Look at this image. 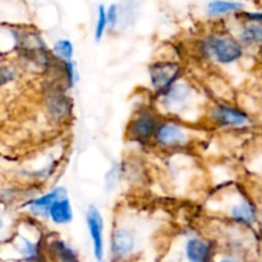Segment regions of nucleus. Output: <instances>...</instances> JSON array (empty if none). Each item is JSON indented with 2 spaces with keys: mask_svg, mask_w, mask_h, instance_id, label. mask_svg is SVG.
Segmentation results:
<instances>
[{
  "mask_svg": "<svg viewBox=\"0 0 262 262\" xmlns=\"http://www.w3.org/2000/svg\"><path fill=\"white\" fill-rule=\"evenodd\" d=\"M14 38L22 60L41 69H49L51 64L50 51L37 32L17 31L14 32Z\"/></svg>",
  "mask_w": 262,
  "mask_h": 262,
  "instance_id": "1",
  "label": "nucleus"
},
{
  "mask_svg": "<svg viewBox=\"0 0 262 262\" xmlns=\"http://www.w3.org/2000/svg\"><path fill=\"white\" fill-rule=\"evenodd\" d=\"M202 53L220 64H232L243 56V45L233 36L214 33L202 41Z\"/></svg>",
  "mask_w": 262,
  "mask_h": 262,
  "instance_id": "2",
  "label": "nucleus"
},
{
  "mask_svg": "<svg viewBox=\"0 0 262 262\" xmlns=\"http://www.w3.org/2000/svg\"><path fill=\"white\" fill-rule=\"evenodd\" d=\"M150 81L156 92L163 95L173 84L177 83L182 73V68L176 61H156L148 68Z\"/></svg>",
  "mask_w": 262,
  "mask_h": 262,
  "instance_id": "3",
  "label": "nucleus"
},
{
  "mask_svg": "<svg viewBox=\"0 0 262 262\" xmlns=\"http://www.w3.org/2000/svg\"><path fill=\"white\" fill-rule=\"evenodd\" d=\"M158 125V118L152 112H148V110L138 112L128 124V138L133 142L138 143L150 142L151 138H154V136H155Z\"/></svg>",
  "mask_w": 262,
  "mask_h": 262,
  "instance_id": "4",
  "label": "nucleus"
},
{
  "mask_svg": "<svg viewBox=\"0 0 262 262\" xmlns=\"http://www.w3.org/2000/svg\"><path fill=\"white\" fill-rule=\"evenodd\" d=\"M86 223L91 235L92 245H94V255L97 262L104 260V220L99 209L95 206H90L86 212Z\"/></svg>",
  "mask_w": 262,
  "mask_h": 262,
  "instance_id": "5",
  "label": "nucleus"
},
{
  "mask_svg": "<svg viewBox=\"0 0 262 262\" xmlns=\"http://www.w3.org/2000/svg\"><path fill=\"white\" fill-rule=\"evenodd\" d=\"M211 118L216 124L222 125V127L237 128L250 123V117L247 115V113L242 112L235 106H229V105L215 106L211 112Z\"/></svg>",
  "mask_w": 262,
  "mask_h": 262,
  "instance_id": "6",
  "label": "nucleus"
},
{
  "mask_svg": "<svg viewBox=\"0 0 262 262\" xmlns=\"http://www.w3.org/2000/svg\"><path fill=\"white\" fill-rule=\"evenodd\" d=\"M154 138L159 145L164 147H177V146L184 145L188 136L186 130L177 123L163 122L159 123Z\"/></svg>",
  "mask_w": 262,
  "mask_h": 262,
  "instance_id": "7",
  "label": "nucleus"
},
{
  "mask_svg": "<svg viewBox=\"0 0 262 262\" xmlns=\"http://www.w3.org/2000/svg\"><path fill=\"white\" fill-rule=\"evenodd\" d=\"M46 107H48L49 114L54 119L59 120L68 117L72 110V102L64 90L54 84L53 87L49 89L48 96H46Z\"/></svg>",
  "mask_w": 262,
  "mask_h": 262,
  "instance_id": "8",
  "label": "nucleus"
},
{
  "mask_svg": "<svg viewBox=\"0 0 262 262\" xmlns=\"http://www.w3.org/2000/svg\"><path fill=\"white\" fill-rule=\"evenodd\" d=\"M161 96H163V104L169 112L178 113L188 104V100L191 97V89L187 84L176 83Z\"/></svg>",
  "mask_w": 262,
  "mask_h": 262,
  "instance_id": "9",
  "label": "nucleus"
},
{
  "mask_svg": "<svg viewBox=\"0 0 262 262\" xmlns=\"http://www.w3.org/2000/svg\"><path fill=\"white\" fill-rule=\"evenodd\" d=\"M136 246L135 235L127 229H117L112 235V255L115 260H122L133 252Z\"/></svg>",
  "mask_w": 262,
  "mask_h": 262,
  "instance_id": "10",
  "label": "nucleus"
},
{
  "mask_svg": "<svg viewBox=\"0 0 262 262\" xmlns=\"http://www.w3.org/2000/svg\"><path fill=\"white\" fill-rule=\"evenodd\" d=\"M61 197H67V189L64 187H58V188L53 189L51 192L38 197V199L31 200L27 204L28 210H30L31 214L36 215V216L49 217V210H50L51 205Z\"/></svg>",
  "mask_w": 262,
  "mask_h": 262,
  "instance_id": "11",
  "label": "nucleus"
},
{
  "mask_svg": "<svg viewBox=\"0 0 262 262\" xmlns=\"http://www.w3.org/2000/svg\"><path fill=\"white\" fill-rule=\"evenodd\" d=\"M246 9V4L239 0H211L206 5V14L211 18L238 14Z\"/></svg>",
  "mask_w": 262,
  "mask_h": 262,
  "instance_id": "12",
  "label": "nucleus"
},
{
  "mask_svg": "<svg viewBox=\"0 0 262 262\" xmlns=\"http://www.w3.org/2000/svg\"><path fill=\"white\" fill-rule=\"evenodd\" d=\"M49 217L56 225H67L73 220V210L68 197H61L51 205Z\"/></svg>",
  "mask_w": 262,
  "mask_h": 262,
  "instance_id": "13",
  "label": "nucleus"
},
{
  "mask_svg": "<svg viewBox=\"0 0 262 262\" xmlns=\"http://www.w3.org/2000/svg\"><path fill=\"white\" fill-rule=\"evenodd\" d=\"M186 256L189 262H209L211 246L200 238H191L186 245Z\"/></svg>",
  "mask_w": 262,
  "mask_h": 262,
  "instance_id": "14",
  "label": "nucleus"
},
{
  "mask_svg": "<svg viewBox=\"0 0 262 262\" xmlns=\"http://www.w3.org/2000/svg\"><path fill=\"white\" fill-rule=\"evenodd\" d=\"M50 253L58 262H79L78 253L73 247L61 239L54 241L50 245Z\"/></svg>",
  "mask_w": 262,
  "mask_h": 262,
  "instance_id": "15",
  "label": "nucleus"
},
{
  "mask_svg": "<svg viewBox=\"0 0 262 262\" xmlns=\"http://www.w3.org/2000/svg\"><path fill=\"white\" fill-rule=\"evenodd\" d=\"M230 215L239 224L251 225L256 220L255 206L250 201H242L239 204L234 205L230 210Z\"/></svg>",
  "mask_w": 262,
  "mask_h": 262,
  "instance_id": "16",
  "label": "nucleus"
},
{
  "mask_svg": "<svg viewBox=\"0 0 262 262\" xmlns=\"http://www.w3.org/2000/svg\"><path fill=\"white\" fill-rule=\"evenodd\" d=\"M17 250L18 252L22 255L25 261H33V262H40L41 258V250L38 243L32 242L28 238L20 235L18 238L17 242Z\"/></svg>",
  "mask_w": 262,
  "mask_h": 262,
  "instance_id": "17",
  "label": "nucleus"
},
{
  "mask_svg": "<svg viewBox=\"0 0 262 262\" xmlns=\"http://www.w3.org/2000/svg\"><path fill=\"white\" fill-rule=\"evenodd\" d=\"M262 40V27L260 23H247L239 32V42L242 45H258Z\"/></svg>",
  "mask_w": 262,
  "mask_h": 262,
  "instance_id": "18",
  "label": "nucleus"
},
{
  "mask_svg": "<svg viewBox=\"0 0 262 262\" xmlns=\"http://www.w3.org/2000/svg\"><path fill=\"white\" fill-rule=\"evenodd\" d=\"M53 54L59 59V60H72L73 59L74 54V48L73 43L68 38H61L58 40L53 46Z\"/></svg>",
  "mask_w": 262,
  "mask_h": 262,
  "instance_id": "19",
  "label": "nucleus"
},
{
  "mask_svg": "<svg viewBox=\"0 0 262 262\" xmlns=\"http://www.w3.org/2000/svg\"><path fill=\"white\" fill-rule=\"evenodd\" d=\"M107 28L106 22V7L100 4L97 7V18H96V25H95V40L100 41L104 36L105 31Z\"/></svg>",
  "mask_w": 262,
  "mask_h": 262,
  "instance_id": "20",
  "label": "nucleus"
},
{
  "mask_svg": "<svg viewBox=\"0 0 262 262\" xmlns=\"http://www.w3.org/2000/svg\"><path fill=\"white\" fill-rule=\"evenodd\" d=\"M17 77V72L10 66H0V86L10 83Z\"/></svg>",
  "mask_w": 262,
  "mask_h": 262,
  "instance_id": "21",
  "label": "nucleus"
},
{
  "mask_svg": "<svg viewBox=\"0 0 262 262\" xmlns=\"http://www.w3.org/2000/svg\"><path fill=\"white\" fill-rule=\"evenodd\" d=\"M119 20V7L117 4H110L106 8V22L107 27L114 28Z\"/></svg>",
  "mask_w": 262,
  "mask_h": 262,
  "instance_id": "22",
  "label": "nucleus"
},
{
  "mask_svg": "<svg viewBox=\"0 0 262 262\" xmlns=\"http://www.w3.org/2000/svg\"><path fill=\"white\" fill-rule=\"evenodd\" d=\"M238 15L245 18L247 23H261L262 19L261 12H246V10H243V12L238 13Z\"/></svg>",
  "mask_w": 262,
  "mask_h": 262,
  "instance_id": "23",
  "label": "nucleus"
},
{
  "mask_svg": "<svg viewBox=\"0 0 262 262\" xmlns=\"http://www.w3.org/2000/svg\"><path fill=\"white\" fill-rule=\"evenodd\" d=\"M3 228H4V220H3V217L0 216V232H2Z\"/></svg>",
  "mask_w": 262,
  "mask_h": 262,
  "instance_id": "24",
  "label": "nucleus"
},
{
  "mask_svg": "<svg viewBox=\"0 0 262 262\" xmlns=\"http://www.w3.org/2000/svg\"><path fill=\"white\" fill-rule=\"evenodd\" d=\"M219 262H237L234 260H230V258H224V260H220Z\"/></svg>",
  "mask_w": 262,
  "mask_h": 262,
  "instance_id": "25",
  "label": "nucleus"
},
{
  "mask_svg": "<svg viewBox=\"0 0 262 262\" xmlns=\"http://www.w3.org/2000/svg\"><path fill=\"white\" fill-rule=\"evenodd\" d=\"M23 262H33V261H23Z\"/></svg>",
  "mask_w": 262,
  "mask_h": 262,
  "instance_id": "26",
  "label": "nucleus"
}]
</instances>
